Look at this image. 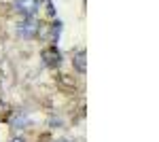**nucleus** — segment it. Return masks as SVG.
I'll use <instances>...</instances> for the list:
<instances>
[{"mask_svg":"<svg viewBox=\"0 0 159 142\" xmlns=\"http://www.w3.org/2000/svg\"><path fill=\"white\" fill-rule=\"evenodd\" d=\"M38 28H40V24H38L36 17H25L24 21L17 25V32H19L21 38L30 40V38H34V36L38 34Z\"/></svg>","mask_w":159,"mask_h":142,"instance_id":"nucleus-1","label":"nucleus"},{"mask_svg":"<svg viewBox=\"0 0 159 142\" xmlns=\"http://www.w3.org/2000/svg\"><path fill=\"white\" fill-rule=\"evenodd\" d=\"M17 11L25 15V17H34L38 11V0H15Z\"/></svg>","mask_w":159,"mask_h":142,"instance_id":"nucleus-2","label":"nucleus"},{"mask_svg":"<svg viewBox=\"0 0 159 142\" xmlns=\"http://www.w3.org/2000/svg\"><path fill=\"white\" fill-rule=\"evenodd\" d=\"M43 62L49 66V68H57L60 66V62H61V55H60V51L55 47H49V49H45L43 51Z\"/></svg>","mask_w":159,"mask_h":142,"instance_id":"nucleus-3","label":"nucleus"},{"mask_svg":"<svg viewBox=\"0 0 159 142\" xmlns=\"http://www.w3.org/2000/svg\"><path fill=\"white\" fill-rule=\"evenodd\" d=\"M72 66H74V70H76V72H85V68H87V53H85V49H81V51L74 53Z\"/></svg>","mask_w":159,"mask_h":142,"instance_id":"nucleus-4","label":"nucleus"},{"mask_svg":"<svg viewBox=\"0 0 159 142\" xmlns=\"http://www.w3.org/2000/svg\"><path fill=\"white\" fill-rule=\"evenodd\" d=\"M11 125H13V127H17V130H24L25 125H28V119H25V115H24V112H17V115L13 117Z\"/></svg>","mask_w":159,"mask_h":142,"instance_id":"nucleus-5","label":"nucleus"},{"mask_svg":"<svg viewBox=\"0 0 159 142\" xmlns=\"http://www.w3.org/2000/svg\"><path fill=\"white\" fill-rule=\"evenodd\" d=\"M60 30H61V24H60V21H55V25H53V32H51L53 40H57V38H60Z\"/></svg>","mask_w":159,"mask_h":142,"instance_id":"nucleus-6","label":"nucleus"},{"mask_svg":"<svg viewBox=\"0 0 159 142\" xmlns=\"http://www.w3.org/2000/svg\"><path fill=\"white\" fill-rule=\"evenodd\" d=\"M11 142H25V140H24V138H13Z\"/></svg>","mask_w":159,"mask_h":142,"instance_id":"nucleus-7","label":"nucleus"},{"mask_svg":"<svg viewBox=\"0 0 159 142\" xmlns=\"http://www.w3.org/2000/svg\"><path fill=\"white\" fill-rule=\"evenodd\" d=\"M57 142H70V140H57Z\"/></svg>","mask_w":159,"mask_h":142,"instance_id":"nucleus-8","label":"nucleus"}]
</instances>
